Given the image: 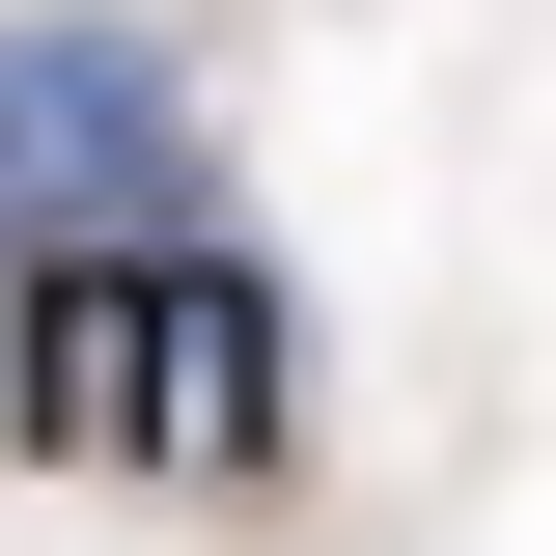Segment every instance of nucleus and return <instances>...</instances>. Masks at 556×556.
Wrapping results in <instances>:
<instances>
[{
    "mask_svg": "<svg viewBox=\"0 0 556 556\" xmlns=\"http://www.w3.org/2000/svg\"><path fill=\"white\" fill-rule=\"evenodd\" d=\"M84 223H195V56L112 0H28L0 28V251H84Z\"/></svg>",
    "mask_w": 556,
    "mask_h": 556,
    "instance_id": "2",
    "label": "nucleus"
},
{
    "mask_svg": "<svg viewBox=\"0 0 556 556\" xmlns=\"http://www.w3.org/2000/svg\"><path fill=\"white\" fill-rule=\"evenodd\" d=\"M278 417H306V362H278V278L195 251V223H84L56 278H28V417L0 445H195V473H251Z\"/></svg>",
    "mask_w": 556,
    "mask_h": 556,
    "instance_id": "1",
    "label": "nucleus"
}]
</instances>
